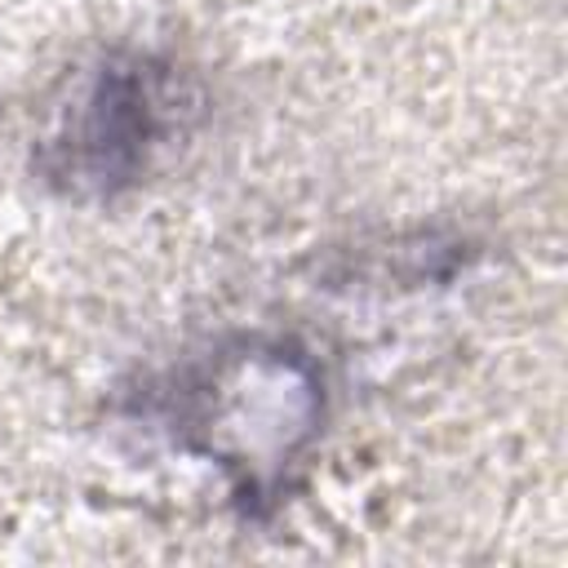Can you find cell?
I'll return each mask as SVG.
<instances>
[{
	"label": "cell",
	"mask_w": 568,
	"mask_h": 568,
	"mask_svg": "<svg viewBox=\"0 0 568 568\" xmlns=\"http://www.w3.org/2000/svg\"><path fill=\"white\" fill-rule=\"evenodd\" d=\"M186 111L191 98L173 67L155 58H111L49 138L44 173L67 191L111 195L146 173L169 138L182 133Z\"/></svg>",
	"instance_id": "6da1fadb"
}]
</instances>
